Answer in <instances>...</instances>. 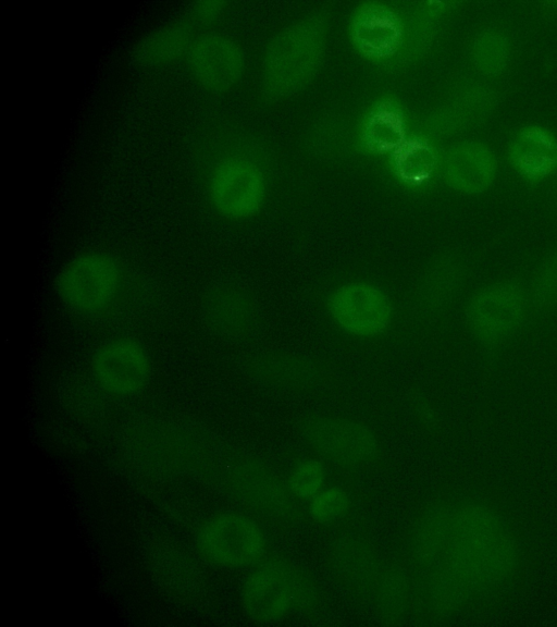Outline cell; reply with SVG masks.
Returning <instances> with one entry per match:
<instances>
[{
    "label": "cell",
    "mask_w": 557,
    "mask_h": 627,
    "mask_svg": "<svg viewBox=\"0 0 557 627\" xmlns=\"http://www.w3.org/2000/svg\"><path fill=\"white\" fill-rule=\"evenodd\" d=\"M521 564L517 538L495 509L481 503L453 506L448 540L429 582V600L440 613L508 583Z\"/></svg>",
    "instance_id": "obj_1"
},
{
    "label": "cell",
    "mask_w": 557,
    "mask_h": 627,
    "mask_svg": "<svg viewBox=\"0 0 557 627\" xmlns=\"http://www.w3.org/2000/svg\"><path fill=\"white\" fill-rule=\"evenodd\" d=\"M123 281L120 262L109 253L85 250L58 270L53 290L60 303L78 315H96L117 297Z\"/></svg>",
    "instance_id": "obj_2"
},
{
    "label": "cell",
    "mask_w": 557,
    "mask_h": 627,
    "mask_svg": "<svg viewBox=\"0 0 557 627\" xmlns=\"http://www.w3.org/2000/svg\"><path fill=\"white\" fill-rule=\"evenodd\" d=\"M324 49V33L311 21L290 25L273 39L264 57L268 87L288 93L301 86L315 71Z\"/></svg>",
    "instance_id": "obj_3"
},
{
    "label": "cell",
    "mask_w": 557,
    "mask_h": 627,
    "mask_svg": "<svg viewBox=\"0 0 557 627\" xmlns=\"http://www.w3.org/2000/svg\"><path fill=\"white\" fill-rule=\"evenodd\" d=\"M207 194L214 211L228 220L239 221L255 216L265 196L264 179L250 160L227 157L212 168Z\"/></svg>",
    "instance_id": "obj_4"
},
{
    "label": "cell",
    "mask_w": 557,
    "mask_h": 627,
    "mask_svg": "<svg viewBox=\"0 0 557 627\" xmlns=\"http://www.w3.org/2000/svg\"><path fill=\"white\" fill-rule=\"evenodd\" d=\"M89 365L95 382L115 396H133L141 392L152 373L149 352L131 336H115L99 344Z\"/></svg>",
    "instance_id": "obj_5"
},
{
    "label": "cell",
    "mask_w": 557,
    "mask_h": 627,
    "mask_svg": "<svg viewBox=\"0 0 557 627\" xmlns=\"http://www.w3.org/2000/svg\"><path fill=\"white\" fill-rule=\"evenodd\" d=\"M306 581L290 565L272 561L257 568L245 581L242 605L246 615L257 623L283 617L302 602Z\"/></svg>",
    "instance_id": "obj_6"
},
{
    "label": "cell",
    "mask_w": 557,
    "mask_h": 627,
    "mask_svg": "<svg viewBox=\"0 0 557 627\" xmlns=\"http://www.w3.org/2000/svg\"><path fill=\"white\" fill-rule=\"evenodd\" d=\"M327 310L335 324L357 337H373L391 324L394 308L389 296L377 285L354 281L334 288Z\"/></svg>",
    "instance_id": "obj_7"
},
{
    "label": "cell",
    "mask_w": 557,
    "mask_h": 627,
    "mask_svg": "<svg viewBox=\"0 0 557 627\" xmlns=\"http://www.w3.org/2000/svg\"><path fill=\"white\" fill-rule=\"evenodd\" d=\"M197 542L208 560L231 568L255 563L265 545L259 526L236 513H223L207 520L198 532Z\"/></svg>",
    "instance_id": "obj_8"
},
{
    "label": "cell",
    "mask_w": 557,
    "mask_h": 627,
    "mask_svg": "<svg viewBox=\"0 0 557 627\" xmlns=\"http://www.w3.org/2000/svg\"><path fill=\"white\" fill-rule=\"evenodd\" d=\"M527 297L519 285L500 282L478 291L469 300L466 318L472 333L485 344L509 339L521 325Z\"/></svg>",
    "instance_id": "obj_9"
},
{
    "label": "cell",
    "mask_w": 557,
    "mask_h": 627,
    "mask_svg": "<svg viewBox=\"0 0 557 627\" xmlns=\"http://www.w3.org/2000/svg\"><path fill=\"white\" fill-rule=\"evenodd\" d=\"M300 432L312 448L342 465L368 463L379 451L373 432L367 426L347 418L309 417L301 422Z\"/></svg>",
    "instance_id": "obj_10"
},
{
    "label": "cell",
    "mask_w": 557,
    "mask_h": 627,
    "mask_svg": "<svg viewBox=\"0 0 557 627\" xmlns=\"http://www.w3.org/2000/svg\"><path fill=\"white\" fill-rule=\"evenodd\" d=\"M186 60L194 79L210 91L232 88L240 79L245 66L239 45L220 33H206L194 38Z\"/></svg>",
    "instance_id": "obj_11"
},
{
    "label": "cell",
    "mask_w": 557,
    "mask_h": 627,
    "mask_svg": "<svg viewBox=\"0 0 557 627\" xmlns=\"http://www.w3.org/2000/svg\"><path fill=\"white\" fill-rule=\"evenodd\" d=\"M235 479L240 497L264 515L278 520H293L298 515L290 490L263 464L246 460Z\"/></svg>",
    "instance_id": "obj_12"
},
{
    "label": "cell",
    "mask_w": 557,
    "mask_h": 627,
    "mask_svg": "<svg viewBox=\"0 0 557 627\" xmlns=\"http://www.w3.org/2000/svg\"><path fill=\"white\" fill-rule=\"evenodd\" d=\"M444 168L446 180L453 188L466 194H479L492 185L497 162L485 144L465 140L450 148Z\"/></svg>",
    "instance_id": "obj_13"
},
{
    "label": "cell",
    "mask_w": 557,
    "mask_h": 627,
    "mask_svg": "<svg viewBox=\"0 0 557 627\" xmlns=\"http://www.w3.org/2000/svg\"><path fill=\"white\" fill-rule=\"evenodd\" d=\"M201 310L210 329L228 336L246 332L253 318L248 295L227 283H218L206 291Z\"/></svg>",
    "instance_id": "obj_14"
},
{
    "label": "cell",
    "mask_w": 557,
    "mask_h": 627,
    "mask_svg": "<svg viewBox=\"0 0 557 627\" xmlns=\"http://www.w3.org/2000/svg\"><path fill=\"white\" fill-rule=\"evenodd\" d=\"M509 159L525 179L543 180L557 167V139L539 125L523 127L509 146Z\"/></svg>",
    "instance_id": "obj_15"
},
{
    "label": "cell",
    "mask_w": 557,
    "mask_h": 627,
    "mask_svg": "<svg viewBox=\"0 0 557 627\" xmlns=\"http://www.w3.org/2000/svg\"><path fill=\"white\" fill-rule=\"evenodd\" d=\"M193 39L187 22H168L143 35L134 44L131 57L141 66L169 64L186 57Z\"/></svg>",
    "instance_id": "obj_16"
},
{
    "label": "cell",
    "mask_w": 557,
    "mask_h": 627,
    "mask_svg": "<svg viewBox=\"0 0 557 627\" xmlns=\"http://www.w3.org/2000/svg\"><path fill=\"white\" fill-rule=\"evenodd\" d=\"M331 567L350 589H364L377 579V561L373 550L362 541L343 538L332 549Z\"/></svg>",
    "instance_id": "obj_17"
},
{
    "label": "cell",
    "mask_w": 557,
    "mask_h": 627,
    "mask_svg": "<svg viewBox=\"0 0 557 627\" xmlns=\"http://www.w3.org/2000/svg\"><path fill=\"white\" fill-rule=\"evenodd\" d=\"M453 506H442L426 513L412 537V552L419 564L435 566L446 546Z\"/></svg>",
    "instance_id": "obj_18"
},
{
    "label": "cell",
    "mask_w": 557,
    "mask_h": 627,
    "mask_svg": "<svg viewBox=\"0 0 557 627\" xmlns=\"http://www.w3.org/2000/svg\"><path fill=\"white\" fill-rule=\"evenodd\" d=\"M461 270L451 262L434 266L425 274L420 297L422 303L431 309H438L446 305L458 288Z\"/></svg>",
    "instance_id": "obj_19"
},
{
    "label": "cell",
    "mask_w": 557,
    "mask_h": 627,
    "mask_svg": "<svg viewBox=\"0 0 557 627\" xmlns=\"http://www.w3.org/2000/svg\"><path fill=\"white\" fill-rule=\"evenodd\" d=\"M396 20L388 12L370 11L361 16L357 25V35L363 47H370L372 53L381 54L389 51L398 36Z\"/></svg>",
    "instance_id": "obj_20"
},
{
    "label": "cell",
    "mask_w": 557,
    "mask_h": 627,
    "mask_svg": "<svg viewBox=\"0 0 557 627\" xmlns=\"http://www.w3.org/2000/svg\"><path fill=\"white\" fill-rule=\"evenodd\" d=\"M475 66L486 75H497L507 65L509 42L507 37L496 30H488L475 39L472 48Z\"/></svg>",
    "instance_id": "obj_21"
},
{
    "label": "cell",
    "mask_w": 557,
    "mask_h": 627,
    "mask_svg": "<svg viewBox=\"0 0 557 627\" xmlns=\"http://www.w3.org/2000/svg\"><path fill=\"white\" fill-rule=\"evenodd\" d=\"M395 162L400 175L409 181L419 182L429 177L436 165L434 149L420 140H411L401 145Z\"/></svg>",
    "instance_id": "obj_22"
},
{
    "label": "cell",
    "mask_w": 557,
    "mask_h": 627,
    "mask_svg": "<svg viewBox=\"0 0 557 627\" xmlns=\"http://www.w3.org/2000/svg\"><path fill=\"white\" fill-rule=\"evenodd\" d=\"M379 583L377 599L383 617L398 619L406 610L408 601L406 577L398 570H389Z\"/></svg>",
    "instance_id": "obj_23"
},
{
    "label": "cell",
    "mask_w": 557,
    "mask_h": 627,
    "mask_svg": "<svg viewBox=\"0 0 557 627\" xmlns=\"http://www.w3.org/2000/svg\"><path fill=\"white\" fill-rule=\"evenodd\" d=\"M161 557L159 562H154L157 574L175 591H190L198 575L194 565L178 551L165 552V556L161 553Z\"/></svg>",
    "instance_id": "obj_24"
},
{
    "label": "cell",
    "mask_w": 557,
    "mask_h": 627,
    "mask_svg": "<svg viewBox=\"0 0 557 627\" xmlns=\"http://www.w3.org/2000/svg\"><path fill=\"white\" fill-rule=\"evenodd\" d=\"M531 295L540 308L557 306V253L548 257L536 271L531 284Z\"/></svg>",
    "instance_id": "obj_25"
},
{
    "label": "cell",
    "mask_w": 557,
    "mask_h": 627,
    "mask_svg": "<svg viewBox=\"0 0 557 627\" xmlns=\"http://www.w3.org/2000/svg\"><path fill=\"white\" fill-rule=\"evenodd\" d=\"M324 468L315 459L298 464L288 478V489L300 499H312L320 492L324 481Z\"/></svg>",
    "instance_id": "obj_26"
},
{
    "label": "cell",
    "mask_w": 557,
    "mask_h": 627,
    "mask_svg": "<svg viewBox=\"0 0 557 627\" xmlns=\"http://www.w3.org/2000/svg\"><path fill=\"white\" fill-rule=\"evenodd\" d=\"M348 506L347 493L341 488L332 487L312 497L309 514L318 522H331L345 515Z\"/></svg>",
    "instance_id": "obj_27"
},
{
    "label": "cell",
    "mask_w": 557,
    "mask_h": 627,
    "mask_svg": "<svg viewBox=\"0 0 557 627\" xmlns=\"http://www.w3.org/2000/svg\"><path fill=\"white\" fill-rule=\"evenodd\" d=\"M225 2L220 0H197L189 2L186 8L188 20L195 23H210L224 10Z\"/></svg>",
    "instance_id": "obj_28"
}]
</instances>
